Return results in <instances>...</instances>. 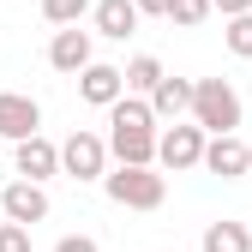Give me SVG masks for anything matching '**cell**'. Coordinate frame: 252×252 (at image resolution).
Returning a JSON list of instances; mask_svg holds the SVG:
<instances>
[{"mask_svg": "<svg viewBox=\"0 0 252 252\" xmlns=\"http://www.w3.org/2000/svg\"><path fill=\"white\" fill-rule=\"evenodd\" d=\"M138 18H168V0H132Z\"/></svg>", "mask_w": 252, "mask_h": 252, "instance_id": "cell-21", "label": "cell"}, {"mask_svg": "<svg viewBox=\"0 0 252 252\" xmlns=\"http://www.w3.org/2000/svg\"><path fill=\"white\" fill-rule=\"evenodd\" d=\"M54 252H102L96 240H90V234H60V246Z\"/></svg>", "mask_w": 252, "mask_h": 252, "instance_id": "cell-20", "label": "cell"}, {"mask_svg": "<svg viewBox=\"0 0 252 252\" xmlns=\"http://www.w3.org/2000/svg\"><path fill=\"white\" fill-rule=\"evenodd\" d=\"M150 114L156 120H186V108H192V78H174V72H162L150 84Z\"/></svg>", "mask_w": 252, "mask_h": 252, "instance_id": "cell-11", "label": "cell"}, {"mask_svg": "<svg viewBox=\"0 0 252 252\" xmlns=\"http://www.w3.org/2000/svg\"><path fill=\"white\" fill-rule=\"evenodd\" d=\"M12 168H18L24 180H48V174H60V144H54V138H42V132L18 138V150H12Z\"/></svg>", "mask_w": 252, "mask_h": 252, "instance_id": "cell-9", "label": "cell"}, {"mask_svg": "<svg viewBox=\"0 0 252 252\" xmlns=\"http://www.w3.org/2000/svg\"><path fill=\"white\" fill-rule=\"evenodd\" d=\"M222 42H228V54L252 60V12H234V18L222 24Z\"/></svg>", "mask_w": 252, "mask_h": 252, "instance_id": "cell-16", "label": "cell"}, {"mask_svg": "<svg viewBox=\"0 0 252 252\" xmlns=\"http://www.w3.org/2000/svg\"><path fill=\"white\" fill-rule=\"evenodd\" d=\"M90 60H96V42H90V30H78V24H60V30H54V42H48V66L78 78Z\"/></svg>", "mask_w": 252, "mask_h": 252, "instance_id": "cell-5", "label": "cell"}, {"mask_svg": "<svg viewBox=\"0 0 252 252\" xmlns=\"http://www.w3.org/2000/svg\"><path fill=\"white\" fill-rule=\"evenodd\" d=\"M0 252H30V228H24V222H6V216H0Z\"/></svg>", "mask_w": 252, "mask_h": 252, "instance_id": "cell-19", "label": "cell"}, {"mask_svg": "<svg viewBox=\"0 0 252 252\" xmlns=\"http://www.w3.org/2000/svg\"><path fill=\"white\" fill-rule=\"evenodd\" d=\"M90 12V0H42V18L48 24H78Z\"/></svg>", "mask_w": 252, "mask_h": 252, "instance_id": "cell-18", "label": "cell"}, {"mask_svg": "<svg viewBox=\"0 0 252 252\" xmlns=\"http://www.w3.org/2000/svg\"><path fill=\"white\" fill-rule=\"evenodd\" d=\"M192 126H204V132H234L240 126V90L228 78H192Z\"/></svg>", "mask_w": 252, "mask_h": 252, "instance_id": "cell-2", "label": "cell"}, {"mask_svg": "<svg viewBox=\"0 0 252 252\" xmlns=\"http://www.w3.org/2000/svg\"><path fill=\"white\" fill-rule=\"evenodd\" d=\"M90 18H96V36H108V42H126L138 30V6L132 0H96Z\"/></svg>", "mask_w": 252, "mask_h": 252, "instance_id": "cell-13", "label": "cell"}, {"mask_svg": "<svg viewBox=\"0 0 252 252\" xmlns=\"http://www.w3.org/2000/svg\"><path fill=\"white\" fill-rule=\"evenodd\" d=\"M120 90H126V78H120V66H108V60H90V66L78 72V96L90 108H108Z\"/></svg>", "mask_w": 252, "mask_h": 252, "instance_id": "cell-12", "label": "cell"}, {"mask_svg": "<svg viewBox=\"0 0 252 252\" xmlns=\"http://www.w3.org/2000/svg\"><path fill=\"white\" fill-rule=\"evenodd\" d=\"M198 168L222 174V180H240V174H246V138H234V132H204V156H198Z\"/></svg>", "mask_w": 252, "mask_h": 252, "instance_id": "cell-8", "label": "cell"}, {"mask_svg": "<svg viewBox=\"0 0 252 252\" xmlns=\"http://www.w3.org/2000/svg\"><path fill=\"white\" fill-rule=\"evenodd\" d=\"M168 18H174L180 30H192V24L210 18V0H168Z\"/></svg>", "mask_w": 252, "mask_h": 252, "instance_id": "cell-17", "label": "cell"}, {"mask_svg": "<svg viewBox=\"0 0 252 252\" xmlns=\"http://www.w3.org/2000/svg\"><path fill=\"white\" fill-rule=\"evenodd\" d=\"M102 192L120 210H162L168 174H156V162H120V168H102Z\"/></svg>", "mask_w": 252, "mask_h": 252, "instance_id": "cell-1", "label": "cell"}, {"mask_svg": "<svg viewBox=\"0 0 252 252\" xmlns=\"http://www.w3.org/2000/svg\"><path fill=\"white\" fill-rule=\"evenodd\" d=\"M198 252H252V228L246 222H210Z\"/></svg>", "mask_w": 252, "mask_h": 252, "instance_id": "cell-14", "label": "cell"}, {"mask_svg": "<svg viewBox=\"0 0 252 252\" xmlns=\"http://www.w3.org/2000/svg\"><path fill=\"white\" fill-rule=\"evenodd\" d=\"M246 174H252V144H246Z\"/></svg>", "mask_w": 252, "mask_h": 252, "instance_id": "cell-23", "label": "cell"}, {"mask_svg": "<svg viewBox=\"0 0 252 252\" xmlns=\"http://www.w3.org/2000/svg\"><path fill=\"white\" fill-rule=\"evenodd\" d=\"M108 156L114 162H156V126H120V120H108Z\"/></svg>", "mask_w": 252, "mask_h": 252, "instance_id": "cell-10", "label": "cell"}, {"mask_svg": "<svg viewBox=\"0 0 252 252\" xmlns=\"http://www.w3.org/2000/svg\"><path fill=\"white\" fill-rule=\"evenodd\" d=\"M0 216L6 222H24V228H36L42 216H48V192H42V180H12L6 192H0Z\"/></svg>", "mask_w": 252, "mask_h": 252, "instance_id": "cell-6", "label": "cell"}, {"mask_svg": "<svg viewBox=\"0 0 252 252\" xmlns=\"http://www.w3.org/2000/svg\"><path fill=\"white\" fill-rule=\"evenodd\" d=\"M120 78H126V90H132V96H150V84L162 78V60H156V54H132V60L120 66Z\"/></svg>", "mask_w": 252, "mask_h": 252, "instance_id": "cell-15", "label": "cell"}, {"mask_svg": "<svg viewBox=\"0 0 252 252\" xmlns=\"http://www.w3.org/2000/svg\"><path fill=\"white\" fill-rule=\"evenodd\" d=\"M210 12H222V18H234V12H252V0H210Z\"/></svg>", "mask_w": 252, "mask_h": 252, "instance_id": "cell-22", "label": "cell"}, {"mask_svg": "<svg viewBox=\"0 0 252 252\" xmlns=\"http://www.w3.org/2000/svg\"><path fill=\"white\" fill-rule=\"evenodd\" d=\"M198 156H204V126H192V120H174L168 132H156V168L186 174V168H198Z\"/></svg>", "mask_w": 252, "mask_h": 252, "instance_id": "cell-3", "label": "cell"}, {"mask_svg": "<svg viewBox=\"0 0 252 252\" xmlns=\"http://www.w3.org/2000/svg\"><path fill=\"white\" fill-rule=\"evenodd\" d=\"M102 168H108V138L78 126V132L60 144V174H72V180H102Z\"/></svg>", "mask_w": 252, "mask_h": 252, "instance_id": "cell-4", "label": "cell"}, {"mask_svg": "<svg viewBox=\"0 0 252 252\" xmlns=\"http://www.w3.org/2000/svg\"><path fill=\"white\" fill-rule=\"evenodd\" d=\"M30 132H42V102L24 96V90H0V138L18 144Z\"/></svg>", "mask_w": 252, "mask_h": 252, "instance_id": "cell-7", "label": "cell"}]
</instances>
